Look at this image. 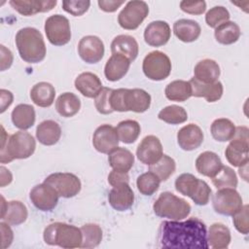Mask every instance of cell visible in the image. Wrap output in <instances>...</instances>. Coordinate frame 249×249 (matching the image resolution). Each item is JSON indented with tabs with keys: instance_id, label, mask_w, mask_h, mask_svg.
<instances>
[{
	"instance_id": "9f6ffc18",
	"label": "cell",
	"mask_w": 249,
	"mask_h": 249,
	"mask_svg": "<svg viewBox=\"0 0 249 249\" xmlns=\"http://www.w3.org/2000/svg\"><path fill=\"white\" fill-rule=\"evenodd\" d=\"M0 95H1V107H0V112L4 113L6 111V109L13 103V93L10 90L4 89H2L0 90Z\"/></svg>"
},
{
	"instance_id": "b9f144b4",
	"label": "cell",
	"mask_w": 249,
	"mask_h": 249,
	"mask_svg": "<svg viewBox=\"0 0 249 249\" xmlns=\"http://www.w3.org/2000/svg\"><path fill=\"white\" fill-rule=\"evenodd\" d=\"M83 234L82 248H93L102 240V230L97 224H86L81 228Z\"/></svg>"
},
{
	"instance_id": "603a6c76",
	"label": "cell",
	"mask_w": 249,
	"mask_h": 249,
	"mask_svg": "<svg viewBox=\"0 0 249 249\" xmlns=\"http://www.w3.org/2000/svg\"><path fill=\"white\" fill-rule=\"evenodd\" d=\"M189 82L192 88V96L203 97L207 102H215L223 95L224 88L222 83L219 81L211 84H204L195 78H192Z\"/></svg>"
},
{
	"instance_id": "60d3db41",
	"label": "cell",
	"mask_w": 249,
	"mask_h": 249,
	"mask_svg": "<svg viewBox=\"0 0 249 249\" xmlns=\"http://www.w3.org/2000/svg\"><path fill=\"white\" fill-rule=\"evenodd\" d=\"M158 118L170 124H179L188 120V114L182 106L169 105L160 111Z\"/></svg>"
},
{
	"instance_id": "f5cc1de1",
	"label": "cell",
	"mask_w": 249,
	"mask_h": 249,
	"mask_svg": "<svg viewBox=\"0 0 249 249\" xmlns=\"http://www.w3.org/2000/svg\"><path fill=\"white\" fill-rule=\"evenodd\" d=\"M0 229H1V237H2V248L5 249L9 247L14 239V233L8 223L1 222L0 223Z\"/></svg>"
},
{
	"instance_id": "816d5d0a",
	"label": "cell",
	"mask_w": 249,
	"mask_h": 249,
	"mask_svg": "<svg viewBox=\"0 0 249 249\" xmlns=\"http://www.w3.org/2000/svg\"><path fill=\"white\" fill-rule=\"evenodd\" d=\"M129 182V176L127 172H122L118 170H112L108 175V183L114 187L123 183H128Z\"/></svg>"
},
{
	"instance_id": "6f0895ef",
	"label": "cell",
	"mask_w": 249,
	"mask_h": 249,
	"mask_svg": "<svg viewBox=\"0 0 249 249\" xmlns=\"http://www.w3.org/2000/svg\"><path fill=\"white\" fill-rule=\"evenodd\" d=\"M0 170H1V187H5L6 185H9L12 182L13 176L10 170L4 166H1Z\"/></svg>"
},
{
	"instance_id": "4316f807",
	"label": "cell",
	"mask_w": 249,
	"mask_h": 249,
	"mask_svg": "<svg viewBox=\"0 0 249 249\" xmlns=\"http://www.w3.org/2000/svg\"><path fill=\"white\" fill-rule=\"evenodd\" d=\"M111 52L113 54H122L127 57L130 61H133L138 55L139 46L134 37L122 34L113 39L111 43Z\"/></svg>"
},
{
	"instance_id": "bcb514c9",
	"label": "cell",
	"mask_w": 249,
	"mask_h": 249,
	"mask_svg": "<svg viewBox=\"0 0 249 249\" xmlns=\"http://www.w3.org/2000/svg\"><path fill=\"white\" fill-rule=\"evenodd\" d=\"M112 91H113V89L102 88L99 93L94 97L95 108L100 114L108 115L114 112L110 103V96Z\"/></svg>"
},
{
	"instance_id": "f6af8a7d",
	"label": "cell",
	"mask_w": 249,
	"mask_h": 249,
	"mask_svg": "<svg viewBox=\"0 0 249 249\" xmlns=\"http://www.w3.org/2000/svg\"><path fill=\"white\" fill-rule=\"evenodd\" d=\"M230 19L229 11L223 6H215L211 8L205 16V21L208 26L216 28L220 24L228 21Z\"/></svg>"
},
{
	"instance_id": "8992f818",
	"label": "cell",
	"mask_w": 249,
	"mask_h": 249,
	"mask_svg": "<svg viewBox=\"0 0 249 249\" xmlns=\"http://www.w3.org/2000/svg\"><path fill=\"white\" fill-rule=\"evenodd\" d=\"M175 189L183 196L191 197L197 205H206L211 195L208 184L191 173L179 175L175 180Z\"/></svg>"
},
{
	"instance_id": "9c48e42d",
	"label": "cell",
	"mask_w": 249,
	"mask_h": 249,
	"mask_svg": "<svg viewBox=\"0 0 249 249\" xmlns=\"http://www.w3.org/2000/svg\"><path fill=\"white\" fill-rule=\"evenodd\" d=\"M45 33L49 42L54 46L66 45L71 40L70 22L62 15H53L45 21Z\"/></svg>"
},
{
	"instance_id": "f546056e",
	"label": "cell",
	"mask_w": 249,
	"mask_h": 249,
	"mask_svg": "<svg viewBox=\"0 0 249 249\" xmlns=\"http://www.w3.org/2000/svg\"><path fill=\"white\" fill-rule=\"evenodd\" d=\"M173 32L180 41L191 43L199 37L201 28L200 25L193 19L181 18L174 22Z\"/></svg>"
},
{
	"instance_id": "74e56055",
	"label": "cell",
	"mask_w": 249,
	"mask_h": 249,
	"mask_svg": "<svg viewBox=\"0 0 249 249\" xmlns=\"http://www.w3.org/2000/svg\"><path fill=\"white\" fill-rule=\"evenodd\" d=\"M212 137L219 142H226L232 139L235 133V125L233 123L225 118L215 120L210 127Z\"/></svg>"
},
{
	"instance_id": "ee69618b",
	"label": "cell",
	"mask_w": 249,
	"mask_h": 249,
	"mask_svg": "<svg viewBox=\"0 0 249 249\" xmlns=\"http://www.w3.org/2000/svg\"><path fill=\"white\" fill-rule=\"evenodd\" d=\"M213 185L217 189L222 188H233L237 186V177L235 172L230 166L223 165L220 171L211 178Z\"/></svg>"
},
{
	"instance_id": "7402d4cb",
	"label": "cell",
	"mask_w": 249,
	"mask_h": 249,
	"mask_svg": "<svg viewBox=\"0 0 249 249\" xmlns=\"http://www.w3.org/2000/svg\"><path fill=\"white\" fill-rule=\"evenodd\" d=\"M151 95L142 89H125V110L135 113H143L150 108Z\"/></svg>"
},
{
	"instance_id": "8d00e7d4",
	"label": "cell",
	"mask_w": 249,
	"mask_h": 249,
	"mask_svg": "<svg viewBox=\"0 0 249 249\" xmlns=\"http://www.w3.org/2000/svg\"><path fill=\"white\" fill-rule=\"evenodd\" d=\"M164 93L166 98L171 101H186L192 96L191 84L184 80L172 81L165 87Z\"/></svg>"
},
{
	"instance_id": "d6986e66",
	"label": "cell",
	"mask_w": 249,
	"mask_h": 249,
	"mask_svg": "<svg viewBox=\"0 0 249 249\" xmlns=\"http://www.w3.org/2000/svg\"><path fill=\"white\" fill-rule=\"evenodd\" d=\"M1 219L14 226H18L25 222L28 216L26 206L18 200H11L6 202L1 196Z\"/></svg>"
},
{
	"instance_id": "1f68e13d",
	"label": "cell",
	"mask_w": 249,
	"mask_h": 249,
	"mask_svg": "<svg viewBox=\"0 0 249 249\" xmlns=\"http://www.w3.org/2000/svg\"><path fill=\"white\" fill-rule=\"evenodd\" d=\"M55 96L54 87L47 82H40L34 85L30 90V98L39 107H50Z\"/></svg>"
},
{
	"instance_id": "d4e9b609",
	"label": "cell",
	"mask_w": 249,
	"mask_h": 249,
	"mask_svg": "<svg viewBox=\"0 0 249 249\" xmlns=\"http://www.w3.org/2000/svg\"><path fill=\"white\" fill-rule=\"evenodd\" d=\"M76 89L88 98H94L102 89V83L97 75L91 72L81 73L75 80Z\"/></svg>"
},
{
	"instance_id": "9a60e30c",
	"label": "cell",
	"mask_w": 249,
	"mask_h": 249,
	"mask_svg": "<svg viewBox=\"0 0 249 249\" xmlns=\"http://www.w3.org/2000/svg\"><path fill=\"white\" fill-rule=\"evenodd\" d=\"M119 136L114 126L110 124L99 125L92 135V145L102 154H109L119 145Z\"/></svg>"
},
{
	"instance_id": "4dcf8cb0",
	"label": "cell",
	"mask_w": 249,
	"mask_h": 249,
	"mask_svg": "<svg viewBox=\"0 0 249 249\" xmlns=\"http://www.w3.org/2000/svg\"><path fill=\"white\" fill-rule=\"evenodd\" d=\"M231 240V231L228 227L221 223H214L207 232L208 245L213 249L228 248Z\"/></svg>"
},
{
	"instance_id": "f1b7e54d",
	"label": "cell",
	"mask_w": 249,
	"mask_h": 249,
	"mask_svg": "<svg viewBox=\"0 0 249 249\" xmlns=\"http://www.w3.org/2000/svg\"><path fill=\"white\" fill-rule=\"evenodd\" d=\"M61 136V128L59 124L53 120H46L40 123L36 128L37 140L45 145L52 146L58 142Z\"/></svg>"
},
{
	"instance_id": "ab89813d",
	"label": "cell",
	"mask_w": 249,
	"mask_h": 249,
	"mask_svg": "<svg viewBox=\"0 0 249 249\" xmlns=\"http://www.w3.org/2000/svg\"><path fill=\"white\" fill-rule=\"evenodd\" d=\"M149 166V171L155 173L160 181H166L174 173L176 163L171 157L162 155L158 161Z\"/></svg>"
},
{
	"instance_id": "e575fe53",
	"label": "cell",
	"mask_w": 249,
	"mask_h": 249,
	"mask_svg": "<svg viewBox=\"0 0 249 249\" xmlns=\"http://www.w3.org/2000/svg\"><path fill=\"white\" fill-rule=\"evenodd\" d=\"M81 108L79 97L73 92H64L60 94L55 101V109L57 113L65 118L76 115Z\"/></svg>"
},
{
	"instance_id": "7a4b0ae2",
	"label": "cell",
	"mask_w": 249,
	"mask_h": 249,
	"mask_svg": "<svg viewBox=\"0 0 249 249\" xmlns=\"http://www.w3.org/2000/svg\"><path fill=\"white\" fill-rule=\"evenodd\" d=\"M16 45L20 58L27 63H38L46 56V45L42 33L34 27H24L16 35Z\"/></svg>"
},
{
	"instance_id": "52a82bcc",
	"label": "cell",
	"mask_w": 249,
	"mask_h": 249,
	"mask_svg": "<svg viewBox=\"0 0 249 249\" xmlns=\"http://www.w3.org/2000/svg\"><path fill=\"white\" fill-rule=\"evenodd\" d=\"M225 150L228 161L236 167L248 163V128L246 126H235V133Z\"/></svg>"
},
{
	"instance_id": "f35d334b",
	"label": "cell",
	"mask_w": 249,
	"mask_h": 249,
	"mask_svg": "<svg viewBox=\"0 0 249 249\" xmlns=\"http://www.w3.org/2000/svg\"><path fill=\"white\" fill-rule=\"evenodd\" d=\"M116 130L119 136V140L125 144H131L137 140L141 131V127L138 122L134 120H125L118 124Z\"/></svg>"
},
{
	"instance_id": "30bf717a",
	"label": "cell",
	"mask_w": 249,
	"mask_h": 249,
	"mask_svg": "<svg viewBox=\"0 0 249 249\" xmlns=\"http://www.w3.org/2000/svg\"><path fill=\"white\" fill-rule=\"evenodd\" d=\"M214 210L225 216H232L239 211L243 205L242 197L233 188L219 189L212 197Z\"/></svg>"
},
{
	"instance_id": "db71d44e",
	"label": "cell",
	"mask_w": 249,
	"mask_h": 249,
	"mask_svg": "<svg viewBox=\"0 0 249 249\" xmlns=\"http://www.w3.org/2000/svg\"><path fill=\"white\" fill-rule=\"evenodd\" d=\"M1 71L6 70L7 68H10L13 63V53L12 52L5 48V46L1 45Z\"/></svg>"
},
{
	"instance_id": "e0dca14e",
	"label": "cell",
	"mask_w": 249,
	"mask_h": 249,
	"mask_svg": "<svg viewBox=\"0 0 249 249\" xmlns=\"http://www.w3.org/2000/svg\"><path fill=\"white\" fill-rule=\"evenodd\" d=\"M170 35L169 24L163 20H156L150 22L145 28L144 40L149 46L160 47L168 42Z\"/></svg>"
},
{
	"instance_id": "ba28073f",
	"label": "cell",
	"mask_w": 249,
	"mask_h": 249,
	"mask_svg": "<svg viewBox=\"0 0 249 249\" xmlns=\"http://www.w3.org/2000/svg\"><path fill=\"white\" fill-rule=\"evenodd\" d=\"M142 69L148 79L161 81L169 76L171 72V61L164 53L153 51L144 57Z\"/></svg>"
},
{
	"instance_id": "44dd1931",
	"label": "cell",
	"mask_w": 249,
	"mask_h": 249,
	"mask_svg": "<svg viewBox=\"0 0 249 249\" xmlns=\"http://www.w3.org/2000/svg\"><path fill=\"white\" fill-rule=\"evenodd\" d=\"M10 5L20 15L28 17L38 13H46L54 8V0H11Z\"/></svg>"
},
{
	"instance_id": "ffe728a7",
	"label": "cell",
	"mask_w": 249,
	"mask_h": 249,
	"mask_svg": "<svg viewBox=\"0 0 249 249\" xmlns=\"http://www.w3.org/2000/svg\"><path fill=\"white\" fill-rule=\"evenodd\" d=\"M203 138L201 128L195 124H189L183 126L177 133L178 145L184 151L197 149L202 144Z\"/></svg>"
},
{
	"instance_id": "6da1fadb",
	"label": "cell",
	"mask_w": 249,
	"mask_h": 249,
	"mask_svg": "<svg viewBox=\"0 0 249 249\" xmlns=\"http://www.w3.org/2000/svg\"><path fill=\"white\" fill-rule=\"evenodd\" d=\"M159 240L163 248H209L206 226L196 217L186 221H163L160 226Z\"/></svg>"
},
{
	"instance_id": "8fae6325",
	"label": "cell",
	"mask_w": 249,
	"mask_h": 249,
	"mask_svg": "<svg viewBox=\"0 0 249 249\" xmlns=\"http://www.w3.org/2000/svg\"><path fill=\"white\" fill-rule=\"evenodd\" d=\"M149 14V7L146 2L132 0L126 3L118 16V22L121 27L126 30H134L143 22Z\"/></svg>"
},
{
	"instance_id": "c3c4849f",
	"label": "cell",
	"mask_w": 249,
	"mask_h": 249,
	"mask_svg": "<svg viewBox=\"0 0 249 249\" xmlns=\"http://www.w3.org/2000/svg\"><path fill=\"white\" fill-rule=\"evenodd\" d=\"M90 2L89 1H63L62 8L65 12L69 13L74 17H80L84 15L89 8Z\"/></svg>"
},
{
	"instance_id": "cb8c5ba5",
	"label": "cell",
	"mask_w": 249,
	"mask_h": 249,
	"mask_svg": "<svg viewBox=\"0 0 249 249\" xmlns=\"http://www.w3.org/2000/svg\"><path fill=\"white\" fill-rule=\"evenodd\" d=\"M130 60L124 55L114 53L107 60L104 67V75L108 81L116 82L121 80L128 71Z\"/></svg>"
},
{
	"instance_id": "681fc988",
	"label": "cell",
	"mask_w": 249,
	"mask_h": 249,
	"mask_svg": "<svg viewBox=\"0 0 249 249\" xmlns=\"http://www.w3.org/2000/svg\"><path fill=\"white\" fill-rule=\"evenodd\" d=\"M180 8L183 12L191 15H201L206 10L205 1H181Z\"/></svg>"
},
{
	"instance_id": "836d02e7",
	"label": "cell",
	"mask_w": 249,
	"mask_h": 249,
	"mask_svg": "<svg viewBox=\"0 0 249 249\" xmlns=\"http://www.w3.org/2000/svg\"><path fill=\"white\" fill-rule=\"evenodd\" d=\"M12 122L14 125L21 130L33 126L36 119L35 110L29 104H18L12 111Z\"/></svg>"
},
{
	"instance_id": "4fadbf2b",
	"label": "cell",
	"mask_w": 249,
	"mask_h": 249,
	"mask_svg": "<svg viewBox=\"0 0 249 249\" xmlns=\"http://www.w3.org/2000/svg\"><path fill=\"white\" fill-rule=\"evenodd\" d=\"M29 197L37 209L51 211L57 205L59 196L53 187L44 182L32 188Z\"/></svg>"
},
{
	"instance_id": "5b68a950",
	"label": "cell",
	"mask_w": 249,
	"mask_h": 249,
	"mask_svg": "<svg viewBox=\"0 0 249 249\" xmlns=\"http://www.w3.org/2000/svg\"><path fill=\"white\" fill-rule=\"evenodd\" d=\"M153 209L155 214L160 218L180 221L190 214L191 205L184 198L176 196L170 192H163L155 201Z\"/></svg>"
},
{
	"instance_id": "ac0fdd59",
	"label": "cell",
	"mask_w": 249,
	"mask_h": 249,
	"mask_svg": "<svg viewBox=\"0 0 249 249\" xmlns=\"http://www.w3.org/2000/svg\"><path fill=\"white\" fill-rule=\"evenodd\" d=\"M108 201L117 211H125L129 209L134 201V194L128 183L114 186L109 192Z\"/></svg>"
},
{
	"instance_id": "484cf974",
	"label": "cell",
	"mask_w": 249,
	"mask_h": 249,
	"mask_svg": "<svg viewBox=\"0 0 249 249\" xmlns=\"http://www.w3.org/2000/svg\"><path fill=\"white\" fill-rule=\"evenodd\" d=\"M223 163L220 157L211 151L201 153L196 160V168L203 176L212 178L222 168Z\"/></svg>"
},
{
	"instance_id": "3957f363",
	"label": "cell",
	"mask_w": 249,
	"mask_h": 249,
	"mask_svg": "<svg viewBox=\"0 0 249 249\" xmlns=\"http://www.w3.org/2000/svg\"><path fill=\"white\" fill-rule=\"evenodd\" d=\"M44 241L49 245H57L71 249L82 246L83 234L81 229L66 223L55 222L46 227L43 233Z\"/></svg>"
},
{
	"instance_id": "7bdbcfd3",
	"label": "cell",
	"mask_w": 249,
	"mask_h": 249,
	"mask_svg": "<svg viewBox=\"0 0 249 249\" xmlns=\"http://www.w3.org/2000/svg\"><path fill=\"white\" fill-rule=\"evenodd\" d=\"M160 178L152 171L145 172L138 176L136 186L138 191L144 196H152L160 187Z\"/></svg>"
},
{
	"instance_id": "7c38bea8",
	"label": "cell",
	"mask_w": 249,
	"mask_h": 249,
	"mask_svg": "<svg viewBox=\"0 0 249 249\" xmlns=\"http://www.w3.org/2000/svg\"><path fill=\"white\" fill-rule=\"evenodd\" d=\"M44 182L53 187L58 196L64 198L75 196L79 194L82 187L78 176L69 172H55L50 174Z\"/></svg>"
},
{
	"instance_id": "11a10c76",
	"label": "cell",
	"mask_w": 249,
	"mask_h": 249,
	"mask_svg": "<svg viewBox=\"0 0 249 249\" xmlns=\"http://www.w3.org/2000/svg\"><path fill=\"white\" fill-rule=\"evenodd\" d=\"M124 3V1H104V0H99L97 2L99 8L107 13H113L115 11L118 10V8H120L123 4Z\"/></svg>"
},
{
	"instance_id": "7dc6e473",
	"label": "cell",
	"mask_w": 249,
	"mask_h": 249,
	"mask_svg": "<svg viewBox=\"0 0 249 249\" xmlns=\"http://www.w3.org/2000/svg\"><path fill=\"white\" fill-rule=\"evenodd\" d=\"M232 223L234 228L242 234H247L249 231L248 222V204L242 205L241 209L232 215Z\"/></svg>"
},
{
	"instance_id": "83f0119b",
	"label": "cell",
	"mask_w": 249,
	"mask_h": 249,
	"mask_svg": "<svg viewBox=\"0 0 249 249\" xmlns=\"http://www.w3.org/2000/svg\"><path fill=\"white\" fill-rule=\"evenodd\" d=\"M219 64L210 58H205L196 63L194 69V78L204 84H211L218 81L220 77Z\"/></svg>"
},
{
	"instance_id": "d590c367",
	"label": "cell",
	"mask_w": 249,
	"mask_h": 249,
	"mask_svg": "<svg viewBox=\"0 0 249 249\" xmlns=\"http://www.w3.org/2000/svg\"><path fill=\"white\" fill-rule=\"evenodd\" d=\"M214 35L218 43L223 45H231L239 39L241 31L237 23L228 20L215 28Z\"/></svg>"
},
{
	"instance_id": "f907efd6",
	"label": "cell",
	"mask_w": 249,
	"mask_h": 249,
	"mask_svg": "<svg viewBox=\"0 0 249 249\" xmlns=\"http://www.w3.org/2000/svg\"><path fill=\"white\" fill-rule=\"evenodd\" d=\"M124 92L125 89H113L110 96V103L113 111L126 112L124 106Z\"/></svg>"
},
{
	"instance_id": "d6a6232c",
	"label": "cell",
	"mask_w": 249,
	"mask_h": 249,
	"mask_svg": "<svg viewBox=\"0 0 249 249\" xmlns=\"http://www.w3.org/2000/svg\"><path fill=\"white\" fill-rule=\"evenodd\" d=\"M108 155V162L114 170L128 172L134 163V156L125 148L117 147Z\"/></svg>"
},
{
	"instance_id": "5bb4252c",
	"label": "cell",
	"mask_w": 249,
	"mask_h": 249,
	"mask_svg": "<svg viewBox=\"0 0 249 249\" xmlns=\"http://www.w3.org/2000/svg\"><path fill=\"white\" fill-rule=\"evenodd\" d=\"M104 44L102 40L94 35L83 37L78 44L80 57L87 63L93 64L100 61L104 55Z\"/></svg>"
},
{
	"instance_id": "2e32d148",
	"label": "cell",
	"mask_w": 249,
	"mask_h": 249,
	"mask_svg": "<svg viewBox=\"0 0 249 249\" xmlns=\"http://www.w3.org/2000/svg\"><path fill=\"white\" fill-rule=\"evenodd\" d=\"M162 155L161 142L155 135L144 137L136 149L137 159L147 165H151L158 161Z\"/></svg>"
},
{
	"instance_id": "277c9868",
	"label": "cell",
	"mask_w": 249,
	"mask_h": 249,
	"mask_svg": "<svg viewBox=\"0 0 249 249\" xmlns=\"http://www.w3.org/2000/svg\"><path fill=\"white\" fill-rule=\"evenodd\" d=\"M36 149L34 137L26 131H18L12 134L4 147L0 149V161L7 163L14 160L27 159Z\"/></svg>"
}]
</instances>
